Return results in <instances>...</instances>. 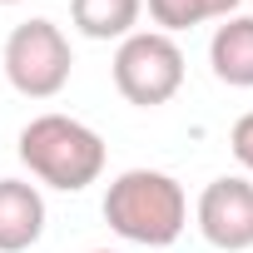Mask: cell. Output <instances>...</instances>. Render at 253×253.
Listing matches in <instances>:
<instances>
[{
	"mask_svg": "<svg viewBox=\"0 0 253 253\" xmlns=\"http://www.w3.org/2000/svg\"><path fill=\"white\" fill-rule=\"evenodd\" d=\"M0 5H15V0H0Z\"/></svg>",
	"mask_w": 253,
	"mask_h": 253,
	"instance_id": "cell-13",
	"label": "cell"
},
{
	"mask_svg": "<svg viewBox=\"0 0 253 253\" xmlns=\"http://www.w3.org/2000/svg\"><path fill=\"white\" fill-rule=\"evenodd\" d=\"M70 40L55 20H25L5 40V80L25 99H55L70 84Z\"/></svg>",
	"mask_w": 253,
	"mask_h": 253,
	"instance_id": "cell-4",
	"label": "cell"
},
{
	"mask_svg": "<svg viewBox=\"0 0 253 253\" xmlns=\"http://www.w3.org/2000/svg\"><path fill=\"white\" fill-rule=\"evenodd\" d=\"M139 10H144V0H70L75 30L84 40H124V35H134Z\"/></svg>",
	"mask_w": 253,
	"mask_h": 253,
	"instance_id": "cell-8",
	"label": "cell"
},
{
	"mask_svg": "<svg viewBox=\"0 0 253 253\" xmlns=\"http://www.w3.org/2000/svg\"><path fill=\"white\" fill-rule=\"evenodd\" d=\"M89 253H114V248H89Z\"/></svg>",
	"mask_w": 253,
	"mask_h": 253,
	"instance_id": "cell-12",
	"label": "cell"
},
{
	"mask_svg": "<svg viewBox=\"0 0 253 253\" xmlns=\"http://www.w3.org/2000/svg\"><path fill=\"white\" fill-rule=\"evenodd\" d=\"M104 223L129 243L169 248L189 223V199H184L179 179H169L159 169H129L104 194Z\"/></svg>",
	"mask_w": 253,
	"mask_h": 253,
	"instance_id": "cell-1",
	"label": "cell"
},
{
	"mask_svg": "<svg viewBox=\"0 0 253 253\" xmlns=\"http://www.w3.org/2000/svg\"><path fill=\"white\" fill-rule=\"evenodd\" d=\"M228 144H233V154H238V164L253 174V109L233 124V134H228Z\"/></svg>",
	"mask_w": 253,
	"mask_h": 253,
	"instance_id": "cell-10",
	"label": "cell"
},
{
	"mask_svg": "<svg viewBox=\"0 0 253 253\" xmlns=\"http://www.w3.org/2000/svg\"><path fill=\"white\" fill-rule=\"evenodd\" d=\"M199 233L223 253L253 248V184L228 179V174L213 179L199 199Z\"/></svg>",
	"mask_w": 253,
	"mask_h": 253,
	"instance_id": "cell-5",
	"label": "cell"
},
{
	"mask_svg": "<svg viewBox=\"0 0 253 253\" xmlns=\"http://www.w3.org/2000/svg\"><path fill=\"white\" fill-rule=\"evenodd\" d=\"M20 164L40 184L80 194L104 174V139L70 114H40L20 129Z\"/></svg>",
	"mask_w": 253,
	"mask_h": 253,
	"instance_id": "cell-2",
	"label": "cell"
},
{
	"mask_svg": "<svg viewBox=\"0 0 253 253\" xmlns=\"http://www.w3.org/2000/svg\"><path fill=\"white\" fill-rule=\"evenodd\" d=\"M238 5H243V0H204V15H209V20H228Z\"/></svg>",
	"mask_w": 253,
	"mask_h": 253,
	"instance_id": "cell-11",
	"label": "cell"
},
{
	"mask_svg": "<svg viewBox=\"0 0 253 253\" xmlns=\"http://www.w3.org/2000/svg\"><path fill=\"white\" fill-rule=\"evenodd\" d=\"M209 65L223 84L253 89V15H233L209 40Z\"/></svg>",
	"mask_w": 253,
	"mask_h": 253,
	"instance_id": "cell-7",
	"label": "cell"
},
{
	"mask_svg": "<svg viewBox=\"0 0 253 253\" xmlns=\"http://www.w3.org/2000/svg\"><path fill=\"white\" fill-rule=\"evenodd\" d=\"M149 15H154V25H159L164 35L194 30V25L209 20V15H204V0H149Z\"/></svg>",
	"mask_w": 253,
	"mask_h": 253,
	"instance_id": "cell-9",
	"label": "cell"
},
{
	"mask_svg": "<svg viewBox=\"0 0 253 253\" xmlns=\"http://www.w3.org/2000/svg\"><path fill=\"white\" fill-rule=\"evenodd\" d=\"M45 233V199L25 179H0V253H25Z\"/></svg>",
	"mask_w": 253,
	"mask_h": 253,
	"instance_id": "cell-6",
	"label": "cell"
},
{
	"mask_svg": "<svg viewBox=\"0 0 253 253\" xmlns=\"http://www.w3.org/2000/svg\"><path fill=\"white\" fill-rule=\"evenodd\" d=\"M114 84H119V94L129 104L159 109L184 84V50L164 30H134V35H124L119 50H114Z\"/></svg>",
	"mask_w": 253,
	"mask_h": 253,
	"instance_id": "cell-3",
	"label": "cell"
}]
</instances>
